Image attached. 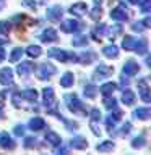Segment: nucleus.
<instances>
[{
  "instance_id": "nucleus-1",
  "label": "nucleus",
  "mask_w": 151,
  "mask_h": 155,
  "mask_svg": "<svg viewBox=\"0 0 151 155\" xmlns=\"http://www.w3.org/2000/svg\"><path fill=\"white\" fill-rule=\"evenodd\" d=\"M47 55L54 58V60H58L60 63H68V61H76L78 63V55L73 52H68L65 48H51L47 52Z\"/></svg>"
},
{
  "instance_id": "nucleus-2",
  "label": "nucleus",
  "mask_w": 151,
  "mask_h": 155,
  "mask_svg": "<svg viewBox=\"0 0 151 155\" xmlns=\"http://www.w3.org/2000/svg\"><path fill=\"white\" fill-rule=\"evenodd\" d=\"M63 100H65L67 108L72 111V113H86L85 111V104L78 99V95L73 92V94H65L63 95Z\"/></svg>"
},
{
  "instance_id": "nucleus-3",
  "label": "nucleus",
  "mask_w": 151,
  "mask_h": 155,
  "mask_svg": "<svg viewBox=\"0 0 151 155\" xmlns=\"http://www.w3.org/2000/svg\"><path fill=\"white\" fill-rule=\"evenodd\" d=\"M83 28H85V24L81 21H78V19H65V21H62V24H60L62 32H67V34L80 32V31H83Z\"/></svg>"
},
{
  "instance_id": "nucleus-4",
  "label": "nucleus",
  "mask_w": 151,
  "mask_h": 155,
  "mask_svg": "<svg viewBox=\"0 0 151 155\" xmlns=\"http://www.w3.org/2000/svg\"><path fill=\"white\" fill-rule=\"evenodd\" d=\"M128 10H127V7L124 3H120L119 7H115V8H112V12H111V18L114 19V21L117 23H125V21H128Z\"/></svg>"
},
{
  "instance_id": "nucleus-5",
  "label": "nucleus",
  "mask_w": 151,
  "mask_h": 155,
  "mask_svg": "<svg viewBox=\"0 0 151 155\" xmlns=\"http://www.w3.org/2000/svg\"><path fill=\"white\" fill-rule=\"evenodd\" d=\"M57 73V68L52 65V63H41V66H39V71H37V78L41 81H46L49 78H52L54 74Z\"/></svg>"
},
{
  "instance_id": "nucleus-6",
  "label": "nucleus",
  "mask_w": 151,
  "mask_h": 155,
  "mask_svg": "<svg viewBox=\"0 0 151 155\" xmlns=\"http://www.w3.org/2000/svg\"><path fill=\"white\" fill-rule=\"evenodd\" d=\"M112 73H114V68L104 65V63H99V65L96 66L94 73H93V79L94 81H101V79H106V78H109Z\"/></svg>"
},
{
  "instance_id": "nucleus-7",
  "label": "nucleus",
  "mask_w": 151,
  "mask_h": 155,
  "mask_svg": "<svg viewBox=\"0 0 151 155\" xmlns=\"http://www.w3.org/2000/svg\"><path fill=\"white\" fill-rule=\"evenodd\" d=\"M99 123H101V111L97 108H93L91 115H90V128H91V131H93V134H94V136L101 134Z\"/></svg>"
},
{
  "instance_id": "nucleus-8",
  "label": "nucleus",
  "mask_w": 151,
  "mask_h": 155,
  "mask_svg": "<svg viewBox=\"0 0 151 155\" xmlns=\"http://www.w3.org/2000/svg\"><path fill=\"white\" fill-rule=\"evenodd\" d=\"M138 94H140V99L143 102H146V104L151 102V89L148 86L146 78H141V79L138 81Z\"/></svg>"
},
{
  "instance_id": "nucleus-9",
  "label": "nucleus",
  "mask_w": 151,
  "mask_h": 155,
  "mask_svg": "<svg viewBox=\"0 0 151 155\" xmlns=\"http://www.w3.org/2000/svg\"><path fill=\"white\" fill-rule=\"evenodd\" d=\"M42 100H44V107H46L47 110H51L55 107V92H54V89L51 86L42 89Z\"/></svg>"
},
{
  "instance_id": "nucleus-10",
  "label": "nucleus",
  "mask_w": 151,
  "mask_h": 155,
  "mask_svg": "<svg viewBox=\"0 0 151 155\" xmlns=\"http://www.w3.org/2000/svg\"><path fill=\"white\" fill-rule=\"evenodd\" d=\"M62 15H63V8L60 7V5H52V7H49L47 12H46L47 19H49V21H52V23H58V21H60Z\"/></svg>"
},
{
  "instance_id": "nucleus-11",
  "label": "nucleus",
  "mask_w": 151,
  "mask_h": 155,
  "mask_svg": "<svg viewBox=\"0 0 151 155\" xmlns=\"http://www.w3.org/2000/svg\"><path fill=\"white\" fill-rule=\"evenodd\" d=\"M39 41L44 42V44H52V42H57L58 41V34L54 28H47L39 34Z\"/></svg>"
},
{
  "instance_id": "nucleus-12",
  "label": "nucleus",
  "mask_w": 151,
  "mask_h": 155,
  "mask_svg": "<svg viewBox=\"0 0 151 155\" xmlns=\"http://www.w3.org/2000/svg\"><path fill=\"white\" fill-rule=\"evenodd\" d=\"M120 120H122V111H120V110H117V108H115V110H111V115L106 118V126H107V131L111 133V131L115 128V124L119 123Z\"/></svg>"
},
{
  "instance_id": "nucleus-13",
  "label": "nucleus",
  "mask_w": 151,
  "mask_h": 155,
  "mask_svg": "<svg viewBox=\"0 0 151 155\" xmlns=\"http://www.w3.org/2000/svg\"><path fill=\"white\" fill-rule=\"evenodd\" d=\"M138 71H140V65H138L135 60H127L125 65H124V68H122V74H124V76H128V78L138 74Z\"/></svg>"
},
{
  "instance_id": "nucleus-14",
  "label": "nucleus",
  "mask_w": 151,
  "mask_h": 155,
  "mask_svg": "<svg viewBox=\"0 0 151 155\" xmlns=\"http://www.w3.org/2000/svg\"><path fill=\"white\" fill-rule=\"evenodd\" d=\"M16 147V142L13 140V137L10 136L8 133L2 131L0 133V149H5V150H13Z\"/></svg>"
},
{
  "instance_id": "nucleus-15",
  "label": "nucleus",
  "mask_w": 151,
  "mask_h": 155,
  "mask_svg": "<svg viewBox=\"0 0 151 155\" xmlns=\"http://www.w3.org/2000/svg\"><path fill=\"white\" fill-rule=\"evenodd\" d=\"M0 84L2 86H12L13 84V70L5 66L0 70Z\"/></svg>"
},
{
  "instance_id": "nucleus-16",
  "label": "nucleus",
  "mask_w": 151,
  "mask_h": 155,
  "mask_svg": "<svg viewBox=\"0 0 151 155\" xmlns=\"http://www.w3.org/2000/svg\"><path fill=\"white\" fill-rule=\"evenodd\" d=\"M106 32H107V26L104 23H99V24H96L94 28H93V31H91V37L94 39L96 42H99L102 37L106 36Z\"/></svg>"
},
{
  "instance_id": "nucleus-17",
  "label": "nucleus",
  "mask_w": 151,
  "mask_h": 155,
  "mask_svg": "<svg viewBox=\"0 0 151 155\" xmlns=\"http://www.w3.org/2000/svg\"><path fill=\"white\" fill-rule=\"evenodd\" d=\"M34 71V63L33 61H21L16 66V73L19 76H29Z\"/></svg>"
},
{
  "instance_id": "nucleus-18",
  "label": "nucleus",
  "mask_w": 151,
  "mask_h": 155,
  "mask_svg": "<svg viewBox=\"0 0 151 155\" xmlns=\"http://www.w3.org/2000/svg\"><path fill=\"white\" fill-rule=\"evenodd\" d=\"M68 12H70L73 16H83V15H86L88 7H86L85 2H76V3H73L72 7L68 8Z\"/></svg>"
},
{
  "instance_id": "nucleus-19",
  "label": "nucleus",
  "mask_w": 151,
  "mask_h": 155,
  "mask_svg": "<svg viewBox=\"0 0 151 155\" xmlns=\"http://www.w3.org/2000/svg\"><path fill=\"white\" fill-rule=\"evenodd\" d=\"M133 52H136L138 55H146L148 53V41L145 37H140L135 41V45H133Z\"/></svg>"
},
{
  "instance_id": "nucleus-20",
  "label": "nucleus",
  "mask_w": 151,
  "mask_h": 155,
  "mask_svg": "<svg viewBox=\"0 0 151 155\" xmlns=\"http://www.w3.org/2000/svg\"><path fill=\"white\" fill-rule=\"evenodd\" d=\"M70 147L76 149V150H85V149H88V140L83 137V136H75V137L70 140Z\"/></svg>"
},
{
  "instance_id": "nucleus-21",
  "label": "nucleus",
  "mask_w": 151,
  "mask_h": 155,
  "mask_svg": "<svg viewBox=\"0 0 151 155\" xmlns=\"http://www.w3.org/2000/svg\"><path fill=\"white\" fill-rule=\"evenodd\" d=\"M149 116H151V110L148 107H138V108H135V111H133V118L141 120V121L149 120Z\"/></svg>"
},
{
  "instance_id": "nucleus-22",
  "label": "nucleus",
  "mask_w": 151,
  "mask_h": 155,
  "mask_svg": "<svg viewBox=\"0 0 151 155\" xmlns=\"http://www.w3.org/2000/svg\"><path fill=\"white\" fill-rule=\"evenodd\" d=\"M29 129L31 131H42L44 128H46V121H44L41 116H34V118L29 120Z\"/></svg>"
},
{
  "instance_id": "nucleus-23",
  "label": "nucleus",
  "mask_w": 151,
  "mask_h": 155,
  "mask_svg": "<svg viewBox=\"0 0 151 155\" xmlns=\"http://www.w3.org/2000/svg\"><path fill=\"white\" fill-rule=\"evenodd\" d=\"M151 26V18L146 16L143 21H135L133 24H132V29H133L135 32H143L145 29H148Z\"/></svg>"
},
{
  "instance_id": "nucleus-24",
  "label": "nucleus",
  "mask_w": 151,
  "mask_h": 155,
  "mask_svg": "<svg viewBox=\"0 0 151 155\" xmlns=\"http://www.w3.org/2000/svg\"><path fill=\"white\" fill-rule=\"evenodd\" d=\"M102 55H104L106 58H117L119 57V47L114 45V44H111V45H106L104 48H102Z\"/></svg>"
},
{
  "instance_id": "nucleus-25",
  "label": "nucleus",
  "mask_w": 151,
  "mask_h": 155,
  "mask_svg": "<svg viewBox=\"0 0 151 155\" xmlns=\"http://www.w3.org/2000/svg\"><path fill=\"white\" fill-rule=\"evenodd\" d=\"M146 145V133L145 131H141L138 136H135L133 140H132V147L133 149H143Z\"/></svg>"
},
{
  "instance_id": "nucleus-26",
  "label": "nucleus",
  "mask_w": 151,
  "mask_h": 155,
  "mask_svg": "<svg viewBox=\"0 0 151 155\" xmlns=\"http://www.w3.org/2000/svg\"><path fill=\"white\" fill-rule=\"evenodd\" d=\"M46 140L52 145V147H57V145L62 144V137H60V136H58L57 133L51 131V129H49L47 133H46Z\"/></svg>"
},
{
  "instance_id": "nucleus-27",
  "label": "nucleus",
  "mask_w": 151,
  "mask_h": 155,
  "mask_svg": "<svg viewBox=\"0 0 151 155\" xmlns=\"http://www.w3.org/2000/svg\"><path fill=\"white\" fill-rule=\"evenodd\" d=\"M19 97L28 102H36L37 100V91L36 89H24L19 92Z\"/></svg>"
},
{
  "instance_id": "nucleus-28",
  "label": "nucleus",
  "mask_w": 151,
  "mask_h": 155,
  "mask_svg": "<svg viewBox=\"0 0 151 155\" xmlns=\"http://www.w3.org/2000/svg\"><path fill=\"white\" fill-rule=\"evenodd\" d=\"M101 5H102V0H94V8L90 12V18L94 19V21H99V18H101V15H102Z\"/></svg>"
},
{
  "instance_id": "nucleus-29",
  "label": "nucleus",
  "mask_w": 151,
  "mask_h": 155,
  "mask_svg": "<svg viewBox=\"0 0 151 155\" xmlns=\"http://www.w3.org/2000/svg\"><path fill=\"white\" fill-rule=\"evenodd\" d=\"M73 84H75V76H73V73H70V71L63 73V76L60 78V86L62 87H72Z\"/></svg>"
},
{
  "instance_id": "nucleus-30",
  "label": "nucleus",
  "mask_w": 151,
  "mask_h": 155,
  "mask_svg": "<svg viewBox=\"0 0 151 155\" xmlns=\"http://www.w3.org/2000/svg\"><path fill=\"white\" fill-rule=\"evenodd\" d=\"M122 102H124L125 105H133L135 104V94H133V91L125 89V87H124V92H122Z\"/></svg>"
},
{
  "instance_id": "nucleus-31",
  "label": "nucleus",
  "mask_w": 151,
  "mask_h": 155,
  "mask_svg": "<svg viewBox=\"0 0 151 155\" xmlns=\"http://www.w3.org/2000/svg\"><path fill=\"white\" fill-rule=\"evenodd\" d=\"M115 89H117V84H115V82H106V84H102V86L99 87L101 94L104 95V97H107V95H112Z\"/></svg>"
},
{
  "instance_id": "nucleus-32",
  "label": "nucleus",
  "mask_w": 151,
  "mask_h": 155,
  "mask_svg": "<svg viewBox=\"0 0 151 155\" xmlns=\"http://www.w3.org/2000/svg\"><path fill=\"white\" fill-rule=\"evenodd\" d=\"M115 149V144L112 140H102L101 144L96 145V150L97 152H112Z\"/></svg>"
},
{
  "instance_id": "nucleus-33",
  "label": "nucleus",
  "mask_w": 151,
  "mask_h": 155,
  "mask_svg": "<svg viewBox=\"0 0 151 155\" xmlns=\"http://www.w3.org/2000/svg\"><path fill=\"white\" fill-rule=\"evenodd\" d=\"M94 57H96V55H94L93 52H90V50H88V52H83L81 55H78V63H81V65H90V63L94 60Z\"/></svg>"
},
{
  "instance_id": "nucleus-34",
  "label": "nucleus",
  "mask_w": 151,
  "mask_h": 155,
  "mask_svg": "<svg viewBox=\"0 0 151 155\" xmlns=\"http://www.w3.org/2000/svg\"><path fill=\"white\" fill-rule=\"evenodd\" d=\"M97 87L94 84H86L85 86V89H83V94H85L86 99H94V97L97 95Z\"/></svg>"
},
{
  "instance_id": "nucleus-35",
  "label": "nucleus",
  "mask_w": 151,
  "mask_h": 155,
  "mask_svg": "<svg viewBox=\"0 0 151 155\" xmlns=\"http://www.w3.org/2000/svg\"><path fill=\"white\" fill-rule=\"evenodd\" d=\"M41 53H42V48L39 47V45H29V47L26 48V55L31 57V58L41 57Z\"/></svg>"
},
{
  "instance_id": "nucleus-36",
  "label": "nucleus",
  "mask_w": 151,
  "mask_h": 155,
  "mask_svg": "<svg viewBox=\"0 0 151 155\" xmlns=\"http://www.w3.org/2000/svg\"><path fill=\"white\" fill-rule=\"evenodd\" d=\"M135 41H136V37H132V36H124V41H122V47H124L125 50H133Z\"/></svg>"
},
{
  "instance_id": "nucleus-37",
  "label": "nucleus",
  "mask_w": 151,
  "mask_h": 155,
  "mask_svg": "<svg viewBox=\"0 0 151 155\" xmlns=\"http://www.w3.org/2000/svg\"><path fill=\"white\" fill-rule=\"evenodd\" d=\"M72 45L73 47H86L88 45V37L86 36H76L72 39Z\"/></svg>"
},
{
  "instance_id": "nucleus-38",
  "label": "nucleus",
  "mask_w": 151,
  "mask_h": 155,
  "mask_svg": "<svg viewBox=\"0 0 151 155\" xmlns=\"http://www.w3.org/2000/svg\"><path fill=\"white\" fill-rule=\"evenodd\" d=\"M21 55H23V48H21V47L13 48L12 53H10V61H12V63L19 61V60H21Z\"/></svg>"
},
{
  "instance_id": "nucleus-39",
  "label": "nucleus",
  "mask_w": 151,
  "mask_h": 155,
  "mask_svg": "<svg viewBox=\"0 0 151 155\" xmlns=\"http://www.w3.org/2000/svg\"><path fill=\"white\" fill-rule=\"evenodd\" d=\"M104 107H106L109 111H111V110H115V108H117V100L114 99V97L107 95L106 99H104Z\"/></svg>"
},
{
  "instance_id": "nucleus-40",
  "label": "nucleus",
  "mask_w": 151,
  "mask_h": 155,
  "mask_svg": "<svg viewBox=\"0 0 151 155\" xmlns=\"http://www.w3.org/2000/svg\"><path fill=\"white\" fill-rule=\"evenodd\" d=\"M10 29H12L10 21H0V34H2V36H8Z\"/></svg>"
},
{
  "instance_id": "nucleus-41",
  "label": "nucleus",
  "mask_w": 151,
  "mask_h": 155,
  "mask_svg": "<svg viewBox=\"0 0 151 155\" xmlns=\"http://www.w3.org/2000/svg\"><path fill=\"white\" fill-rule=\"evenodd\" d=\"M23 145H24V149H34V147L37 145V139H36V137H31V136H29V137L24 139Z\"/></svg>"
},
{
  "instance_id": "nucleus-42",
  "label": "nucleus",
  "mask_w": 151,
  "mask_h": 155,
  "mask_svg": "<svg viewBox=\"0 0 151 155\" xmlns=\"http://www.w3.org/2000/svg\"><path fill=\"white\" fill-rule=\"evenodd\" d=\"M140 10H141V13H149V10H151V0H140Z\"/></svg>"
},
{
  "instance_id": "nucleus-43",
  "label": "nucleus",
  "mask_w": 151,
  "mask_h": 155,
  "mask_svg": "<svg viewBox=\"0 0 151 155\" xmlns=\"http://www.w3.org/2000/svg\"><path fill=\"white\" fill-rule=\"evenodd\" d=\"M122 32V26H120V24H115V26L114 28H111V41H114V39H115V36H119V34Z\"/></svg>"
},
{
  "instance_id": "nucleus-44",
  "label": "nucleus",
  "mask_w": 151,
  "mask_h": 155,
  "mask_svg": "<svg viewBox=\"0 0 151 155\" xmlns=\"http://www.w3.org/2000/svg\"><path fill=\"white\" fill-rule=\"evenodd\" d=\"M132 131V123L130 121H125L124 124H122V129H120V136H127Z\"/></svg>"
},
{
  "instance_id": "nucleus-45",
  "label": "nucleus",
  "mask_w": 151,
  "mask_h": 155,
  "mask_svg": "<svg viewBox=\"0 0 151 155\" xmlns=\"http://www.w3.org/2000/svg\"><path fill=\"white\" fill-rule=\"evenodd\" d=\"M21 5L26 7V8H29V10H36L37 8V3L34 2V0H21Z\"/></svg>"
},
{
  "instance_id": "nucleus-46",
  "label": "nucleus",
  "mask_w": 151,
  "mask_h": 155,
  "mask_svg": "<svg viewBox=\"0 0 151 155\" xmlns=\"http://www.w3.org/2000/svg\"><path fill=\"white\" fill-rule=\"evenodd\" d=\"M62 121L65 123V126H67L68 131H75V129H78V123H76V121H68V120H63V118H62Z\"/></svg>"
},
{
  "instance_id": "nucleus-47",
  "label": "nucleus",
  "mask_w": 151,
  "mask_h": 155,
  "mask_svg": "<svg viewBox=\"0 0 151 155\" xmlns=\"http://www.w3.org/2000/svg\"><path fill=\"white\" fill-rule=\"evenodd\" d=\"M5 97H7V89L0 92V120L3 118V116H2V110H3V107H5Z\"/></svg>"
},
{
  "instance_id": "nucleus-48",
  "label": "nucleus",
  "mask_w": 151,
  "mask_h": 155,
  "mask_svg": "<svg viewBox=\"0 0 151 155\" xmlns=\"http://www.w3.org/2000/svg\"><path fill=\"white\" fill-rule=\"evenodd\" d=\"M12 102H13V107H16V108L21 107V104H19V92H15V94H13Z\"/></svg>"
},
{
  "instance_id": "nucleus-49",
  "label": "nucleus",
  "mask_w": 151,
  "mask_h": 155,
  "mask_svg": "<svg viewBox=\"0 0 151 155\" xmlns=\"http://www.w3.org/2000/svg\"><path fill=\"white\" fill-rule=\"evenodd\" d=\"M13 131H15V136H18V137H19V136L24 134V126H23V124H16Z\"/></svg>"
},
{
  "instance_id": "nucleus-50",
  "label": "nucleus",
  "mask_w": 151,
  "mask_h": 155,
  "mask_svg": "<svg viewBox=\"0 0 151 155\" xmlns=\"http://www.w3.org/2000/svg\"><path fill=\"white\" fill-rule=\"evenodd\" d=\"M5 57H7V53H5V48L0 45V61H3V60H5Z\"/></svg>"
},
{
  "instance_id": "nucleus-51",
  "label": "nucleus",
  "mask_w": 151,
  "mask_h": 155,
  "mask_svg": "<svg viewBox=\"0 0 151 155\" xmlns=\"http://www.w3.org/2000/svg\"><path fill=\"white\" fill-rule=\"evenodd\" d=\"M128 2H130L132 5H138V3H140V0H128Z\"/></svg>"
},
{
  "instance_id": "nucleus-52",
  "label": "nucleus",
  "mask_w": 151,
  "mask_h": 155,
  "mask_svg": "<svg viewBox=\"0 0 151 155\" xmlns=\"http://www.w3.org/2000/svg\"><path fill=\"white\" fill-rule=\"evenodd\" d=\"M146 65H148V66H151V58H149L148 55H146Z\"/></svg>"
},
{
  "instance_id": "nucleus-53",
  "label": "nucleus",
  "mask_w": 151,
  "mask_h": 155,
  "mask_svg": "<svg viewBox=\"0 0 151 155\" xmlns=\"http://www.w3.org/2000/svg\"><path fill=\"white\" fill-rule=\"evenodd\" d=\"M5 7V0H0V10H2Z\"/></svg>"
}]
</instances>
